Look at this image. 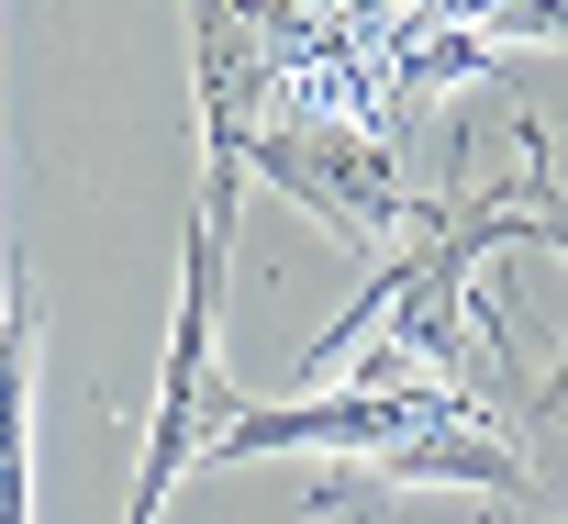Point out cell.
<instances>
[{
    "label": "cell",
    "mask_w": 568,
    "mask_h": 524,
    "mask_svg": "<svg viewBox=\"0 0 568 524\" xmlns=\"http://www.w3.org/2000/svg\"><path fill=\"white\" fill-rule=\"evenodd\" d=\"M368 457L390 480H468V491H524V457L501 446V413L457 380H368L335 402H234L212 457Z\"/></svg>",
    "instance_id": "cell-1"
},
{
    "label": "cell",
    "mask_w": 568,
    "mask_h": 524,
    "mask_svg": "<svg viewBox=\"0 0 568 524\" xmlns=\"http://www.w3.org/2000/svg\"><path fill=\"white\" fill-rule=\"evenodd\" d=\"M524 179H513V201H501V245H557L568 256V190H557V168H546V134L524 123Z\"/></svg>",
    "instance_id": "cell-2"
}]
</instances>
